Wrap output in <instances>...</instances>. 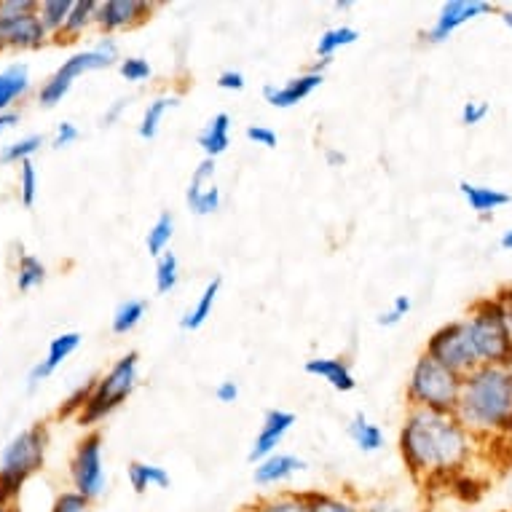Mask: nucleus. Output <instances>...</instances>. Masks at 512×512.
<instances>
[{
	"instance_id": "nucleus-1",
	"label": "nucleus",
	"mask_w": 512,
	"mask_h": 512,
	"mask_svg": "<svg viewBox=\"0 0 512 512\" xmlns=\"http://www.w3.org/2000/svg\"><path fill=\"white\" fill-rule=\"evenodd\" d=\"M478 443V437L464 427L456 413L427 408H408L397 437L405 470L421 486H451L467 472Z\"/></svg>"
},
{
	"instance_id": "nucleus-2",
	"label": "nucleus",
	"mask_w": 512,
	"mask_h": 512,
	"mask_svg": "<svg viewBox=\"0 0 512 512\" xmlns=\"http://www.w3.org/2000/svg\"><path fill=\"white\" fill-rule=\"evenodd\" d=\"M456 416L478 440H512V368L480 365L467 373Z\"/></svg>"
},
{
	"instance_id": "nucleus-3",
	"label": "nucleus",
	"mask_w": 512,
	"mask_h": 512,
	"mask_svg": "<svg viewBox=\"0 0 512 512\" xmlns=\"http://www.w3.org/2000/svg\"><path fill=\"white\" fill-rule=\"evenodd\" d=\"M467 328L480 365L512 368V330L507 322V311L499 295H486L472 303L467 311Z\"/></svg>"
},
{
	"instance_id": "nucleus-4",
	"label": "nucleus",
	"mask_w": 512,
	"mask_h": 512,
	"mask_svg": "<svg viewBox=\"0 0 512 512\" xmlns=\"http://www.w3.org/2000/svg\"><path fill=\"white\" fill-rule=\"evenodd\" d=\"M464 376L456 370L445 368L429 354L421 352L419 360L413 362L405 400L408 408H427V411L456 413V405L462 400Z\"/></svg>"
},
{
	"instance_id": "nucleus-5",
	"label": "nucleus",
	"mask_w": 512,
	"mask_h": 512,
	"mask_svg": "<svg viewBox=\"0 0 512 512\" xmlns=\"http://www.w3.org/2000/svg\"><path fill=\"white\" fill-rule=\"evenodd\" d=\"M46 445H49V429L46 424H35V427L19 432L3 448V454H0V504L17 502L27 478L43 467Z\"/></svg>"
},
{
	"instance_id": "nucleus-6",
	"label": "nucleus",
	"mask_w": 512,
	"mask_h": 512,
	"mask_svg": "<svg viewBox=\"0 0 512 512\" xmlns=\"http://www.w3.org/2000/svg\"><path fill=\"white\" fill-rule=\"evenodd\" d=\"M137 378H140V354L126 352L121 360L110 365L105 376L94 378V389L89 403L78 416L81 427H94L100 424L105 416L116 411L118 405L126 403V397L137 389Z\"/></svg>"
},
{
	"instance_id": "nucleus-7",
	"label": "nucleus",
	"mask_w": 512,
	"mask_h": 512,
	"mask_svg": "<svg viewBox=\"0 0 512 512\" xmlns=\"http://www.w3.org/2000/svg\"><path fill=\"white\" fill-rule=\"evenodd\" d=\"M116 62H121L116 38H113V35H102L100 41H97V46H92V49L86 51H78V54H73L70 59H65V65L41 86L38 102H41L43 108H54V105H59L62 97L73 89L76 78H81L84 73H92V70L113 68Z\"/></svg>"
},
{
	"instance_id": "nucleus-8",
	"label": "nucleus",
	"mask_w": 512,
	"mask_h": 512,
	"mask_svg": "<svg viewBox=\"0 0 512 512\" xmlns=\"http://www.w3.org/2000/svg\"><path fill=\"white\" fill-rule=\"evenodd\" d=\"M424 354H429L432 360H437L445 368L456 370V373H472L475 368H480L478 352L472 346L470 328L462 319H454V322H445L440 328L427 338V346H424Z\"/></svg>"
},
{
	"instance_id": "nucleus-9",
	"label": "nucleus",
	"mask_w": 512,
	"mask_h": 512,
	"mask_svg": "<svg viewBox=\"0 0 512 512\" xmlns=\"http://www.w3.org/2000/svg\"><path fill=\"white\" fill-rule=\"evenodd\" d=\"M70 478H73V491L84 499L94 502L100 499L108 483L105 475V459H102V435L94 429L76 445V454L70 462Z\"/></svg>"
},
{
	"instance_id": "nucleus-10",
	"label": "nucleus",
	"mask_w": 512,
	"mask_h": 512,
	"mask_svg": "<svg viewBox=\"0 0 512 512\" xmlns=\"http://www.w3.org/2000/svg\"><path fill=\"white\" fill-rule=\"evenodd\" d=\"M494 3H483V0H448L437 11L435 22L424 33V41L432 43V46H440V43L451 41L456 30H462L464 25H470L475 19H483L488 14H496Z\"/></svg>"
},
{
	"instance_id": "nucleus-11",
	"label": "nucleus",
	"mask_w": 512,
	"mask_h": 512,
	"mask_svg": "<svg viewBox=\"0 0 512 512\" xmlns=\"http://www.w3.org/2000/svg\"><path fill=\"white\" fill-rule=\"evenodd\" d=\"M153 11H156V3H148V0H105L97 6L94 25L105 35H116L145 25L153 17Z\"/></svg>"
},
{
	"instance_id": "nucleus-12",
	"label": "nucleus",
	"mask_w": 512,
	"mask_h": 512,
	"mask_svg": "<svg viewBox=\"0 0 512 512\" xmlns=\"http://www.w3.org/2000/svg\"><path fill=\"white\" fill-rule=\"evenodd\" d=\"M295 421H298V416H295L293 411L269 408L266 416H263L258 435H255V440H252L250 445V454H247L250 464H258L263 462V459H269V456L279 454V445H282V440L287 437V432L295 427Z\"/></svg>"
},
{
	"instance_id": "nucleus-13",
	"label": "nucleus",
	"mask_w": 512,
	"mask_h": 512,
	"mask_svg": "<svg viewBox=\"0 0 512 512\" xmlns=\"http://www.w3.org/2000/svg\"><path fill=\"white\" fill-rule=\"evenodd\" d=\"M322 84H325V73L306 70V73L290 78V81H285L282 86H274V84L263 86V100L277 110L295 108V105H301L306 97H311V94L317 92Z\"/></svg>"
},
{
	"instance_id": "nucleus-14",
	"label": "nucleus",
	"mask_w": 512,
	"mask_h": 512,
	"mask_svg": "<svg viewBox=\"0 0 512 512\" xmlns=\"http://www.w3.org/2000/svg\"><path fill=\"white\" fill-rule=\"evenodd\" d=\"M49 33L38 14L17 19H0V51L3 49H41Z\"/></svg>"
},
{
	"instance_id": "nucleus-15",
	"label": "nucleus",
	"mask_w": 512,
	"mask_h": 512,
	"mask_svg": "<svg viewBox=\"0 0 512 512\" xmlns=\"http://www.w3.org/2000/svg\"><path fill=\"white\" fill-rule=\"evenodd\" d=\"M306 472V462H303L301 456L295 454H274L269 459H263V462L255 464V470H252V480H255V486L258 488H277L290 483L295 475H301Z\"/></svg>"
},
{
	"instance_id": "nucleus-16",
	"label": "nucleus",
	"mask_w": 512,
	"mask_h": 512,
	"mask_svg": "<svg viewBox=\"0 0 512 512\" xmlns=\"http://www.w3.org/2000/svg\"><path fill=\"white\" fill-rule=\"evenodd\" d=\"M459 194H462L467 207H470L480 220H491L496 212L512 204V194H507L502 188L470 183V180H462V183H459Z\"/></svg>"
},
{
	"instance_id": "nucleus-17",
	"label": "nucleus",
	"mask_w": 512,
	"mask_h": 512,
	"mask_svg": "<svg viewBox=\"0 0 512 512\" xmlns=\"http://www.w3.org/2000/svg\"><path fill=\"white\" fill-rule=\"evenodd\" d=\"M303 370L309 376L322 378L325 384H330L341 395L357 389V378H354L352 368H349V362L344 357H311V360H306Z\"/></svg>"
},
{
	"instance_id": "nucleus-18",
	"label": "nucleus",
	"mask_w": 512,
	"mask_h": 512,
	"mask_svg": "<svg viewBox=\"0 0 512 512\" xmlns=\"http://www.w3.org/2000/svg\"><path fill=\"white\" fill-rule=\"evenodd\" d=\"M78 346H81V333H76V330H70V333H62V336L51 338L49 352H46V360L38 362V365L30 370V376H27L30 387H38L41 381H46V378H49L51 373H54L59 365H62V362L68 360L70 354L76 352Z\"/></svg>"
},
{
	"instance_id": "nucleus-19",
	"label": "nucleus",
	"mask_w": 512,
	"mask_h": 512,
	"mask_svg": "<svg viewBox=\"0 0 512 512\" xmlns=\"http://www.w3.org/2000/svg\"><path fill=\"white\" fill-rule=\"evenodd\" d=\"M231 116H228L226 110H220L215 116L204 124V129L196 137V145L202 148L204 159H218L223 153L231 148Z\"/></svg>"
},
{
	"instance_id": "nucleus-20",
	"label": "nucleus",
	"mask_w": 512,
	"mask_h": 512,
	"mask_svg": "<svg viewBox=\"0 0 512 512\" xmlns=\"http://www.w3.org/2000/svg\"><path fill=\"white\" fill-rule=\"evenodd\" d=\"M220 287H223V277H212L204 290L199 293V298L194 301V306L185 311L183 319H180V328L183 330H202L207 325V319L212 317V309H215V303H218Z\"/></svg>"
},
{
	"instance_id": "nucleus-21",
	"label": "nucleus",
	"mask_w": 512,
	"mask_h": 512,
	"mask_svg": "<svg viewBox=\"0 0 512 512\" xmlns=\"http://www.w3.org/2000/svg\"><path fill=\"white\" fill-rule=\"evenodd\" d=\"M346 435L352 437V443L362 454H378L384 448V429L378 427L376 421H370L362 411L354 413L352 421L346 424Z\"/></svg>"
},
{
	"instance_id": "nucleus-22",
	"label": "nucleus",
	"mask_w": 512,
	"mask_h": 512,
	"mask_svg": "<svg viewBox=\"0 0 512 512\" xmlns=\"http://www.w3.org/2000/svg\"><path fill=\"white\" fill-rule=\"evenodd\" d=\"M242 512H311L306 502V491H271V494L255 499Z\"/></svg>"
},
{
	"instance_id": "nucleus-23",
	"label": "nucleus",
	"mask_w": 512,
	"mask_h": 512,
	"mask_svg": "<svg viewBox=\"0 0 512 512\" xmlns=\"http://www.w3.org/2000/svg\"><path fill=\"white\" fill-rule=\"evenodd\" d=\"M27 89H30V70H27L25 62L0 70V113H9L11 105L19 97H25Z\"/></svg>"
},
{
	"instance_id": "nucleus-24",
	"label": "nucleus",
	"mask_w": 512,
	"mask_h": 512,
	"mask_svg": "<svg viewBox=\"0 0 512 512\" xmlns=\"http://www.w3.org/2000/svg\"><path fill=\"white\" fill-rule=\"evenodd\" d=\"M177 105H180V97H177V94H161V97L148 102L143 110V118H140V124H137V135L143 137V140H153V137L159 135L164 118H167Z\"/></svg>"
},
{
	"instance_id": "nucleus-25",
	"label": "nucleus",
	"mask_w": 512,
	"mask_h": 512,
	"mask_svg": "<svg viewBox=\"0 0 512 512\" xmlns=\"http://www.w3.org/2000/svg\"><path fill=\"white\" fill-rule=\"evenodd\" d=\"M126 478H129V486L135 494H145L148 488H169L172 486V478L169 472L159 464L148 462H132L126 467Z\"/></svg>"
},
{
	"instance_id": "nucleus-26",
	"label": "nucleus",
	"mask_w": 512,
	"mask_h": 512,
	"mask_svg": "<svg viewBox=\"0 0 512 512\" xmlns=\"http://www.w3.org/2000/svg\"><path fill=\"white\" fill-rule=\"evenodd\" d=\"M97 0H76L73 3V11H70L68 22L59 30L57 43H73L78 41V35H84V30L89 25H94V17H97Z\"/></svg>"
},
{
	"instance_id": "nucleus-27",
	"label": "nucleus",
	"mask_w": 512,
	"mask_h": 512,
	"mask_svg": "<svg viewBox=\"0 0 512 512\" xmlns=\"http://www.w3.org/2000/svg\"><path fill=\"white\" fill-rule=\"evenodd\" d=\"M185 202H188V210L199 215V218H207V215H215L223 204V194L215 183L210 185H196L188 183V191H185Z\"/></svg>"
},
{
	"instance_id": "nucleus-28",
	"label": "nucleus",
	"mask_w": 512,
	"mask_h": 512,
	"mask_svg": "<svg viewBox=\"0 0 512 512\" xmlns=\"http://www.w3.org/2000/svg\"><path fill=\"white\" fill-rule=\"evenodd\" d=\"M360 41V30L352 25H338L330 27L325 33L319 35L317 41V57L319 59H333L341 49H349L354 43Z\"/></svg>"
},
{
	"instance_id": "nucleus-29",
	"label": "nucleus",
	"mask_w": 512,
	"mask_h": 512,
	"mask_svg": "<svg viewBox=\"0 0 512 512\" xmlns=\"http://www.w3.org/2000/svg\"><path fill=\"white\" fill-rule=\"evenodd\" d=\"M145 311H148V301L143 298H126L116 306L113 311V322H110V328L116 336H126V333H132V330L143 322Z\"/></svg>"
},
{
	"instance_id": "nucleus-30",
	"label": "nucleus",
	"mask_w": 512,
	"mask_h": 512,
	"mask_svg": "<svg viewBox=\"0 0 512 512\" xmlns=\"http://www.w3.org/2000/svg\"><path fill=\"white\" fill-rule=\"evenodd\" d=\"M306 502L311 512H365L357 499L336 491H306Z\"/></svg>"
},
{
	"instance_id": "nucleus-31",
	"label": "nucleus",
	"mask_w": 512,
	"mask_h": 512,
	"mask_svg": "<svg viewBox=\"0 0 512 512\" xmlns=\"http://www.w3.org/2000/svg\"><path fill=\"white\" fill-rule=\"evenodd\" d=\"M172 236H175V215L172 212H161L156 223L148 228V236H145V250H148V255L151 258H161L169 250Z\"/></svg>"
},
{
	"instance_id": "nucleus-32",
	"label": "nucleus",
	"mask_w": 512,
	"mask_h": 512,
	"mask_svg": "<svg viewBox=\"0 0 512 512\" xmlns=\"http://www.w3.org/2000/svg\"><path fill=\"white\" fill-rule=\"evenodd\" d=\"M73 3L76 0H43L41 6H38V19L46 27V33L59 35V30L68 22L70 11H73Z\"/></svg>"
},
{
	"instance_id": "nucleus-33",
	"label": "nucleus",
	"mask_w": 512,
	"mask_h": 512,
	"mask_svg": "<svg viewBox=\"0 0 512 512\" xmlns=\"http://www.w3.org/2000/svg\"><path fill=\"white\" fill-rule=\"evenodd\" d=\"M153 282H156V293L169 295L180 282V261L172 250H167L161 258H156V274H153Z\"/></svg>"
},
{
	"instance_id": "nucleus-34",
	"label": "nucleus",
	"mask_w": 512,
	"mask_h": 512,
	"mask_svg": "<svg viewBox=\"0 0 512 512\" xmlns=\"http://www.w3.org/2000/svg\"><path fill=\"white\" fill-rule=\"evenodd\" d=\"M43 279H46V266H43L35 255L22 252V255H19V266H17L19 293H30V290H35V287H41Z\"/></svg>"
},
{
	"instance_id": "nucleus-35",
	"label": "nucleus",
	"mask_w": 512,
	"mask_h": 512,
	"mask_svg": "<svg viewBox=\"0 0 512 512\" xmlns=\"http://www.w3.org/2000/svg\"><path fill=\"white\" fill-rule=\"evenodd\" d=\"M41 145H43L41 135L22 137V140L6 145V148L0 151V161H3V164H22V161H33L35 153L41 151Z\"/></svg>"
},
{
	"instance_id": "nucleus-36",
	"label": "nucleus",
	"mask_w": 512,
	"mask_h": 512,
	"mask_svg": "<svg viewBox=\"0 0 512 512\" xmlns=\"http://www.w3.org/2000/svg\"><path fill=\"white\" fill-rule=\"evenodd\" d=\"M413 309V298L411 295H395L392 298V306L387 311H378L376 314V325L381 328H397Z\"/></svg>"
},
{
	"instance_id": "nucleus-37",
	"label": "nucleus",
	"mask_w": 512,
	"mask_h": 512,
	"mask_svg": "<svg viewBox=\"0 0 512 512\" xmlns=\"http://www.w3.org/2000/svg\"><path fill=\"white\" fill-rule=\"evenodd\" d=\"M118 73H121V78L129 81V84H145V81H151L153 68L145 57H121V62H118Z\"/></svg>"
},
{
	"instance_id": "nucleus-38",
	"label": "nucleus",
	"mask_w": 512,
	"mask_h": 512,
	"mask_svg": "<svg viewBox=\"0 0 512 512\" xmlns=\"http://www.w3.org/2000/svg\"><path fill=\"white\" fill-rule=\"evenodd\" d=\"M19 199L25 207H33L38 199V172H35L33 161H22L19 164Z\"/></svg>"
},
{
	"instance_id": "nucleus-39",
	"label": "nucleus",
	"mask_w": 512,
	"mask_h": 512,
	"mask_svg": "<svg viewBox=\"0 0 512 512\" xmlns=\"http://www.w3.org/2000/svg\"><path fill=\"white\" fill-rule=\"evenodd\" d=\"M92 389H94V378L89 381V384H84V387H78L73 395L65 400V405L59 408V419H68V416H81V411L86 408V403H89V397H92Z\"/></svg>"
},
{
	"instance_id": "nucleus-40",
	"label": "nucleus",
	"mask_w": 512,
	"mask_h": 512,
	"mask_svg": "<svg viewBox=\"0 0 512 512\" xmlns=\"http://www.w3.org/2000/svg\"><path fill=\"white\" fill-rule=\"evenodd\" d=\"M488 113H491V105L486 100H467L459 110V118L464 126H478L486 121Z\"/></svg>"
},
{
	"instance_id": "nucleus-41",
	"label": "nucleus",
	"mask_w": 512,
	"mask_h": 512,
	"mask_svg": "<svg viewBox=\"0 0 512 512\" xmlns=\"http://www.w3.org/2000/svg\"><path fill=\"white\" fill-rule=\"evenodd\" d=\"M35 0H0V19H17L27 17V14H38Z\"/></svg>"
},
{
	"instance_id": "nucleus-42",
	"label": "nucleus",
	"mask_w": 512,
	"mask_h": 512,
	"mask_svg": "<svg viewBox=\"0 0 512 512\" xmlns=\"http://www.w3.org/2000/svg\"><path fill=\"white\" fill-rule=\"evenodd\" d=\"M89 499H84L76 491H65V494H59L51 504V512H86L89 510Z\"/></svg>"
},
{
	"instance_id": "nucleus-43",
	"label": "nucleus",
	"mask_w": 512,
	"mask_h": 512,
	"mask_svg": "<svg viewBox=\"0 0 512 512\" xmlns=\"http://www.w3.org/2000/svg\"><path fill=\"white\" fill-rule=\"evenodd\" d=\"M244 137H247L250 143L261 145V148H269V151L271 148H277V143H279L277 132H274L271 126H263V124L247 126V129H244Z\"/></svg>"
},
{
	"instance_id": "nucleus-44",
	"label": "nucleus",
	"mask_w": 512,
	"mask_h": 512,
	"mask_svg": "<svg viewBox=\"0 0 512 512\" xmlns=\"http://www.w3.org/2000/svg\"><path fill=\"white\" fill-rule=\"evenodd\" d=\"M81 137V132H78V126L73 124V121H62V124L57 126V132H54V140H51V145L54 148H68V145H73Z\"/></svg>"
},
{
	"instance_id": "nucleus-45",
	"label": "nucleus",
	"mask_w": 512,
	"mask_h": 512,
	"mask_svg": "<svg viewBox=\"0 0 512 512\" xmlns=\"http://www.w3.org/2000/svg\"><path fill=\"white\" fill-rule=\"evenodd\" d=\"M215 84H218V89H223V92H242L244 86H247V78H244V73H239V70H223Z\"/></svg>"
},
{
	"instance_id": "nucleus-46",
	"label": "nucleus",
	"mask_w": 512,
	"mask_h": 512,
	"mask_svg": "<svg viewBox=\"0 0 512 512\" xmlns=\"http://www.w3.org/2000/svg\"><path fill=\"white\" fill-rule=\"evenodd\" d=\"M215 172H218V164H215V159H202L199 164H196L194 175H191V183H196V185L215 183Z\"/></svg>"
},
{
	"instance_id": "nucleus-47",
	"label": "nucleus",
	"mask_w": 512,
	"mask_h": 512,
	"mask_svg": "<svg viewBox=\"0 0 512 512\" xmlns=\"http://www.w3.org/2000/svg\"><path fill=\"white\" fill-rule=\"evenodd\" d=\"M215 400L223 405H234L239 400V384L226 378V381H220L218 387H215Z\"/></svg>"
},
{
	"instance_id": "nucleus-48",
	"label": "nucleus",
	"mask_w": 512,
	"mask_h": 512,
	"mask_svg": "<svg viewBox=\"0 0 512 512\" xmlns=\"http://www.w3.org/2000/svg\"><path fill=\"white\" fill-rule=\"evenodd\" d=\"M129 108V100H116L113 105L108 108V113L102 116V126H110V124H116L118 118H121V113Z\"/></svg>"
},
{
	"instance_id": "nucleus-49",
	"label": "nucleus",
	"mask_w": 512,
	"mask_h": 512,
	"mask_svg": "<svg viewBox=\"0 0 512 512\" xmlns=\"http://www.w3.org/2000/svg\"><path fill=\"white\" fill-rule=\"evenodd\" d=\"M365 512H408V510L400 507V504L389 502V499H376V502H370L368 507H365Z\"/></svg>"
},
{
	"instance_id": "nucleus-50",
	"label": "nucleus",
	"mask_w": 512,
	"mask_h": 512,
	"mask_svg": "<svg viewBox=\"0 0 512 512\" xmlns=\"http://www.w3.org/2000/svg\"><path fill=\"white\" fill-rule=\"evenodd\" d=\"M499 295V301L504 303V311H507V322H510V330H512V285L502 287V290H496Z\"/></svg>"
},
{
	"instance_id": "nucleus-51",
	"label": "nucleus",
	"mask_w": 512,
	"mask_h": 512,
	"mask_svg": "<svg viewBox=\"0 0 512 512\" xmlns=\"http://www.w3.org/2000/svg\"><path fill=\"white\" fill-rule=\"evenodd\" d=\"M325 161H328V167H344L346 153L338 148H325Z\"/></svg>"
},
{
	"instance_id": "nucleus-52",
	"label": "nucleus",
	"mask_w": 512,
	"mask_h": 512,
	"mask_svg": "<svg viewBox=\"0 0 512 512\" xmlns=\"http://www.w3.org/2000/svg\"><path fill=\"white\" fill-rule=\"evenodd\" d=\"M19 124V113H14V110H9V113H0V132H6V129H11V126Z\"/></svg>"
},
{
	"instance_id": "nucleus-53",
	"label": "nucleus",
	"mask_w": 512,
	"mask_h": 512,
	"mask_svg": "<svg viewBox=\"0 0 512 512\" xmlns=\"http://www.w3.org/2000/svg\"><path fill=\"white\" fill-rule=\"evenodd\" d=\"M499 244H502V250L512 252V228H507L502 234V239H499Z\"/></svg>"
},
{
	"instance_id": "nucleus-54",
	"label": "nucleus",
	"mask_w": 512,
	"mask_h": 512,
	"mask_svg": "<svg viewBox=\"0 0 512 512\" xmlns=\"http://www.w3.org/2000/svg\"><path fill=\"white\" fill-rule=\"evenodd\" d=\"M354 6V0H333V9L336 11H349Z\"/></svg>"
},
{
	"instance_id": "nucleus-55",
	"label": "nucleus",
	"mask_w": 512,
	"mask_h": 512,
	"mask_svg": "<svg viewBox=\"0 0 512 512\" xmlns=\"http://www.w3.org/2000/svg\"><path fill=\"white\" fill-rule=\"evenodd\" d=\"M499 19H502L504 27H507V30H510V35H512V11H499Z\"/></svg>"
},
{
	"instance_id": "nucleus-56",
	"label": "nucleus",
	"mask_w": 512,
	"mask_h": 512,
	"mask_svg": "<svg viewBox=\"0 0 512 512\" xmlns=\"http://www.w3.org/2000/svg\"><path fill=\"white\" fill-rule=\"evenodd\" d=\"M0 512H17V507L14 504H0Z\"/></svg>"
}]
</instances>
